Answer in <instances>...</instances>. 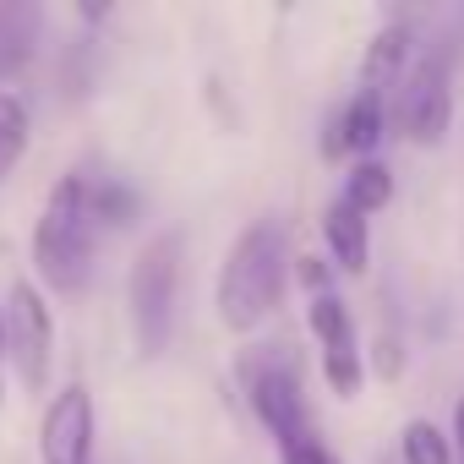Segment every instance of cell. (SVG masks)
<instances>
[{"mask_svg":"<svg viewBox=\"0 0 464 464\" xmlns=\"http://www.w3.org/2000/svg\"><path fill=\"white\" fill-rule=\"evenodd\" d=\"M285 279H290L285 224H274V218L246 224L236 236V246H229L224 268H218V323L236 328V334H252L263 317L279 312Z\"/></svg>","mask_w":464,"mask_h":464,"instance_id":"cell-1","label":"cell"},{"mask_svg":"<svg viewBox=\"0 0 464 464\" xmlns=\"http://www.w3.org/2000/svg\"><path fill=\"white\" fill-rule=\"evenodd\" d=\"M93 246H99V218L88 202V175H61L50 186V202L34 224V268L55 295H77L93 274Z\"/></svg>","mask_w":464,"mask_h":464,"instance_id":"cell-2","label":"cell"},{"mask_svg":"<svg viewBox=\"0 0 464 464\" xmlns=\"http://www.w3.org/2000/svg\"><path fill=\"white\" fill-rule=\"evenodd\" d=\"M175 290H180V236H153L137 263H131V285H126V301H131V334L142 344V355H159L175 334Z\"/></svg>","mask_w":464,"mask_h":464,"instance_id":"cell-3","label":"cell"},{"mask_svg":"<svg viewBox=\"0 0 464 464\" xmlns=\"http://www.w3.org/2000/svg\"><path fill=\"white\" fill-rule=\"evenodd\" d=\"M0 350H12V366L28 388H44L50 361H55V317L39 295V285L17 279L6 306H0Z\"/></svg>","mask_w":464,"mask_h":464,"instance_id":"cell-4","label":"cell"},{"mask_svg":"<svg viewBox=\"0 0 464 464\" xmlns=\"http://www.w3.org/2000/svg\"><path fill=\"white\" fill-rule=\"evenodd\" d=\"M39 453L44 464H93V399L82 382H66L44 420H39Z\"/></svg>","mask_w":464,"mask_h":464,"instance_id":"cell-5","label":"cell"},{"mask_svg":"<svg viewBox=\"0 0 464 464\" xmlns=\"http://www.w3.org/2000/svg\"><path fill=\"white\" fill-rule=\"evenodd\" d=\"M399 126L420 148H431V142L448 137V126H453V88H448V66L437 55L410 72V82L399 93Z\"/></svg>","mask_w":464,"mask_h":464,"instance_id":"cell-6","label":"cell"},{"mask_svg":"<svg viewBox=\"0 0 464 464\" xmlns=\"http://www.w3.org/2000/svg\"><path fill=\"white\" fill-rule=\"evenodd\" d=\"M312 334L323 344V372L334 382V393H355L361 388V350H355V323H350V306L339 295H317L312 301Z\"/></svg>","mask_w":464,"mask_h":464,"instance_id":"cell-7","label":"cell"},{"mask_svg":"<svg viewBox=\"0 0 464 464\" xmlns=\"http://www.w3.org/2000/svg\"><path fill=\"white\" fill-rule=\"evenodd\" d=\"M252 410H257V420H263L279 442L306 437L301 382H295V372H290V366H263V372H252Z\"/></svg>","mask_w":464,"mask_h":464,"instance_id":"cell-8","label":"cell"},{"mask_svg":"<svg viewBox=\"0 0 464 464\" xmlns=\"http://www.w3.org/2000/svg\"><path fill=\"white\" fill-rule=\"evenodd\" d=\"M39 28H44V12L34 0H0V82L28 72V61L39 55Z\"/></svg>","mask_w":464,"mask_h":464,"instance_id":"cell-9","label":"cell"},{"mask_svg":"<svg viewBox=\"0 0 464 464\" xmlns=\"http://www.w3.org/2000/svg\"><path fill=\"white\" fill-rule=\"evenodd\" d=\"M377 142H382V99L355 93V99L339 110V121L328 126V142H323V148L339 159L344 148H350V153H372Z\"/></svg>","mask_w":464,"mask_h":464,"instance_id":"cell-10","label":"cell"},{"mask_svg":"<svg viewBox=\"0 0 464 464\" xmlns=\"http://www.w3.org/2000/svg\"><path fill=\"white\" fill-rule=\"evenodd\" d=\"M323 236H328V252H334V263H339L344 274H366V263H372V236H366V218H361L355 208L334 202V208L323 213Z\"/></svg>","mask_w":464,"mask_h":464,"instance_id":"cell-11","label":"cell"},{"mask_svg":"<svg viewBox=\"0 0 464 464\" xmlns=\"http://www.w3.org/2000/svg\"><path fill=\"white\" fill-rule=\"evenodd\" d=\"M404 55H410V28H404V23H399V28H382V34L372 39V50H366V66H361V93L382 99V93L393 88V77L404 72Z\"/></svg>","mask_w":464,"mask_h":464,"instance_id":"cell-12","label":"cell"},{"mask_svg":"<svg viewBox=\"0 0 464 464\" xmlns=\"http://www.w3.org/2000/svg\"><path fill=\"white\" fill-rule=\"evenodd\" d=\"M344 208H355L361 218L366 213H377V208H388L393 202V175L382 169V164H361V169H350V186H344V197H339Z\"/></svg>","mask_w":464,"mask_h":464,"instance_id":"cell-13","label":"cell"},{"mask_svg":"<svg viewBox=\"0 0 464 464\" xmlns=\"http://www.w3.org/2000/svg\"><path fill=\"white\" fill-rule=\"evenodd\" d=\"M23 148H28V104L12 88H0V180L12 175V164L23 159Z\"/></svg>","mask_w":464,"mask_h":464,"instance_id":"cell-14","label":"cell"},{"mask_svg":"<svg viewBox=\"0 0 464 464\" xmlns=\"http://www.w3.org/2000/svg\"><path fill=\"white\" fill-rule=\"evenodd\" d=\"M404 464H453L448 437L431 420H410L404 426Z\"/></svg>","mask_w":464,"mask_h":464,"instance_id":"cell-15","label":"cell"},{"mask_svg":"<svg viewBox=\"0 0 464 464\" xmlns=\"http://www.w3.org/2000/svg\"><path fill=\"white\" fill-rule=\"evenodd\" d=\"M279 453H285V464H339V459L312 437V431H306V437H295V442H279Z\"/></svg>","mask_w":464,"mask_h":464,"instance_id":"cell-16","label":"cell"},{"mask_svg":"<svg viewBox=\"0 0 464 464\" xmlns=\"http://www.w3.org/2000/svg\"><path fill=\"white\" fill-rule=\"evenodd\" d=\"M453 448H459V464H464V399H459V410H453Z\"/></svg>","mask_w":464,"mask_h":464,"instance_id":"cell-17","label":"cell"}]
</instances>
